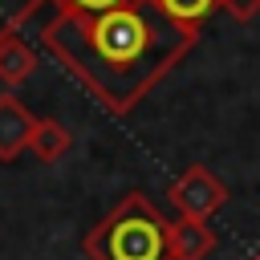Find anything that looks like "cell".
I'll return each mask as SVG.
<instances>
[{
	"label": "cell",
	"instance_id": "1",
	"mask_svg": "<svg viewBox=\"0 0 260 260\" xmlns=\"http://www.w3.org/2000/svg\"><path fill=\"white\" fill-rule=\"evenodd\" d=\"M195 41L199 32L162 16L154 0H138L102 16L57 12L41 28V45L110 114H130L195 49Z\"/></svg>",
	"mask_w": 260,
	"mask_h": 260
},
{
	"label": "cell",
	"instance_id": "2",
	"mask_svg": "<svg viewBox=\"0 0 260 260\" xmlns=\"http://www.w3.org/2000/svg\"><path fill=\"white\" fill-rule=\"evenodd\" d=\"M171 219L142 195H122L81 240L85 260H171Z\"/></svg>",
	"mask_w": 260,
	"mask_h": 260
},
{
	"label": "cell",
	"instance_id": "3",
	"mask_svg": "<svg viewBox=\"0 0 260 260\" xmlns=\"http://www.w3.org/2000/svg\"><path fill=\"white\" fill-rule=\"evenodd\" d=\"M167 199H171V207H175L179 215H187V219H211V215L228 203V183H223L211 167L191 162V167L167 187Z\"/></svg>",
	"mask_w": 260,
	"mask_h": 260
},
{
	"label": "cell",
	"instance_id": "4",
	"mask_svg": "<svg viewBox=\"0 0 260 260\" xmlns=\"http://www.w3.org/2000/svg\"><path fill=\"white\" fill-rule=\"evenodd\" d=\"M37 130V118L24 110L16 93H0V162H12L28 150V138Z\"/></svg>",
	"mask_w": 260,
	"mask_h": 260
},
{
	"label": "cell",
	"instance_id": "5",
	"mask_svg": "<svg viewBox=\"0 0 260 260\" xmlns=\"http://www.w3.org/2000/svg\"><path fill=\"white\" fill-rule=\"evenodd\" d=\"M167 244H171V260H207L215 252V232L207 219H171L167 228Z\"/></svg>",
	"mask_w": 260,
	"mask_h": 260
},
{
	"label": "cell",
	"instance_id": "6",
	"mask_svg": "<svg viewBox=\"0 0 260 260\" xmlns=\"http://www.w3.org/2000/svg\"><path fill=\"white\" fill-rule=\"evenodd\" d=\"M32 69H37V53H32V45L20 37V28L8 32V37L0 41V85L16 89V85H24V81L32 77Z\"/></svg>",
	"mask_w": 260,
	"mask_h": 260
},
{
	"label": "cell",
	"instance_id": "7",
	"mask_svg": "<svg viewBox=\"0 0 260 260\" xmlns=\"http://www.w3.org/2000/svg\"><path fill=\"white\" fill-rule=\"evenodd\" d=\"M69 146H73V134L65 130V122H57V118H37V130H32V138H28L32 158L57 162V158L69 154Z\"/></svg>",
	"mask_w": 260,
	"mask_h": 260
},
{
	"label": "cell",
	"instance_id": "8",
	"mask_svg": "<svg viewBox=\"0 0 260 260\" xmlns=\"http://www.w3.org/2000/svg\"><path fill=\"white\" fill-rule=\"evenodd\" d=\"M154 8H158L162 16H171L175 24L199 32V28L207 24V16L219 8V0H154Z\"/></svg>",
	"mask_w": 260,
	"mask_h": 260
},
{
	"label": "cell",
	"instance_id": "9",
	"mask_svg": "<svg viewBox=\"0 0 260 260\" xmlns=\"http://www.w3.org/2000/svg\"><path fill=\"white\" fill-rule=\"evenodd\" d=\"M41 4H45V0H0V41H4L8 32H16V28L24 24V16H32Z\"/></svg>",
	"mask_w": 260,
	"mask_h": 260
},
{
	"label": "cell",
	"instance_id": "10",
	"mask_svg": "<svg viewBox=\"0 0 260 260\" xmlns=\"http://www.w3.org/2000/svg\"><path fill=\"white\" fill-rule=\"evenodd\" d=\"M126 4H138V0H57V12L102 16V12H114V8H126Z\"/></svg>",
	"mask_w": 260,
	"mask_h": 260
},
{
	"label": "cell",
	"instance_id": "11",
	"mask_svg": "<svg viewBox=\"0 0 260 260\" xmlns=\"http://www.w3.org/2000/svg\"><path fill=\"white\" fill-rule=\"evenodd\" d=\"M219 8H223L232 20H240V24H252V20L260 16V0H219Z\"/></svg>",
	"mask_w": 260,
	"mask_h": 260
},
{
	"label": "cell",
	"instance_id": "12",
	"mask_svg": "<svg viewBox=\"0 0 260 260\" xmlns=\"http://www.w3.org/2000/svg\"><path fill=\"white\" fill-rule=\"evenodd\" d=\"M256 260H260V256H256Z\"/></svg>",
	"mask_w": 260,
	"mask_h": 260
}]
</instances>
